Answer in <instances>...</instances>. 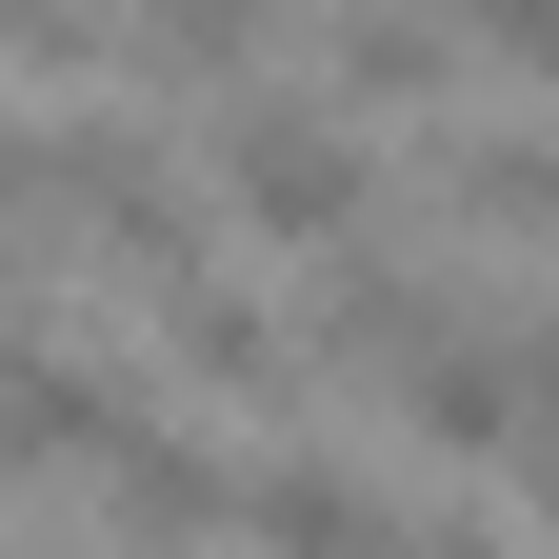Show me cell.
<instances>
[{"label":"cell","mask_w":559,"mask_h":559,"mask_svg":"<svg viewBox=\"0 0 559 559\" xmlns=\"http://www.w3.org/2000/svg\"><path fill=\"white\" fill-rule=\"evenodd\" d=\"M200 180H221V221L240 240H280V260H320L340 221H380V140L340 120V100H300V81H221V140H200Z\"/></svg>","instance_id":"obj_1"},{"label":"cell","mask_w":559,"mask_h":559,"mask_svg":"<svg viewBox=\"0 0 559 559\" xmlns=\"http://www.w3.org/2000/svg\"><path fill=\"white\" fill-rule=\"evenodd\" d=\"M40 221H81L60 260H100L120 300H160V280L200 260V200H180V160H160L140 120H60V140H40Z\"/></svg>","instance_id":"obj_2"},{"label":"cell","mask_w":559,"mask_h":559,"mask_svg":"<svg viewBox=\"0 0 559 559\" xmlns=\"http://www.w3.org/2000/svg\"><path fill=\"white\" fill-rule=\"evenodd\" d=\"M320 60H340V81H320L340 120H440V100H460V40H440V0H360V21H340Z\"/></svg>","instance_id":"obj_3"},{"label":"cell","mask_w":559,"mask_h":559,"mask_svg":"<svg viewBox=\"0 0 559 559\" xmlns=\"http://www.w3.org/2000/svg\"><path fill=\"white\" fill-rule=\"evenodd\" d=\"M400 200H440L460 240H539V200H559V160H539L520 120H460V140H419V160H400Z\"/></svg>","instance_id":"obj_4"},{"label":"cell","mask_w":559,"mask_h":559,"mask_svg":"<svg viewBox=\"0 0 559 559\" xmlns=\"http://www.w3.org/2000/svg\"><path fill=\"white\" fill-rule=\"evenodd\" d=\"M221 520H240V539H400V500H380V479H340V460H260V479H221Z\"/></svg>","instance_id":"obj_5"},{"label":"cell","mask_w":559,"mask_h":559,"mask_svg":"<svg viewBox=\"0 0 559 559\" xmlns=\"http://www.w3.org/2000/svg\"><path fill=\"white\" fill-rule=\"evenodd\" d=\"M100 21L160 60V81H240V60L280 40V0H100Z\"/></svg>","instance_id":"obj_6"},{"label":"cell","mask_w":559,"mask_h":559,"mask_svg":"<svg viewBox=\"0 0 559 559\" xmlns=\"http://www.w3.org/2000/svg\"><path fill=\"white\" fill-rule=\"evenodd\" d=\"M440 40H460V60H500V81H520V60L559 40V0H440Z\"/></svg>","instance_id":"obj_7"},{"label":"cell","mask_w":559,"mask_h":559,"mask_svg":"<svg viewBox=\"0 0 559 559\" xmlns=\"http://www.w3.org/2000/svg\"><path fill=\"white\" fill-rule=\"evenodd\" d=\"M100 40V0H0V60H81Z\"/></svg>","instance_id":"obj_8"}]
</instances>
